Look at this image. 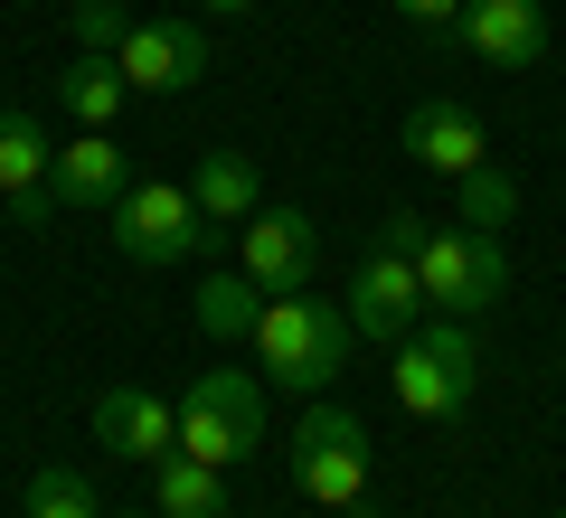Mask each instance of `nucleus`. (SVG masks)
I'll list each match as a JSON object with an SVG mask.
<instances>
[{"label": "nucleus", "instance_id": "1", "mask_svg": "<svg viewBox=\"0 0 566 518\" xmlns=\"http://www.w3.org/2000/svg\"><path fill=\"white\" fill-rule=\"evenodd\" d=\"M264 359V378H283V387H303V397H322L331 378L349 368V349H359V330H349V311L340 302H312V293H274L264 302V320H255V339H245Z\"/></svg>", "mask_w": 566, "mask_h": 518}, {"label": "nucleus", "instance_id": "2", "mask_svg": "<svg viewBox=\"0 0 566 518\" xmlns=\"http://www.w3.org/2000/svg\"><path fill=\"white\" fill-rule=\"evenodd\" d=\"M472 387H482V349H472V320H416V330L397 339V405L416 424H453L472 405Z\"/></svg>", "mask_w": 566, "mask_h": 518}, {"label": "nucleus", "instance_id": "3", "mask_svg": "<svg viewBox=\"0 0 566 518\" xmlns=\"http://www.w3.org/2000/svg\"><path fill=\"white\" fill-rule=\"evenodd\" d=\"M180 453L208 462V472L264 453V387L245 368H208V378L180 387Z\"/></svg>", "mask_w": 566, "mask_h": 518}, {"label": "nucleus", "instance_id": "4", "mask_svg": "<svg viewBox=\"0 0 566 518\" xmlns=\"http://www.w3.org/2000/svg\"><path fill=\"white\" fill-rule=\"evenodd\" d=\"M416 283H424V311L482 320L491 302L510 293V245L482 236V226H444V236H424V245H416Z\"/></svg>", "mask_w": 566, "mask_h": 518}, {"label": "nucleus", "instance_id": "5", "mask_svg": "<svg viewBox=\"0 0 566 518\" xmlns=\"http://www.w3.org/2000/svg\"><path fill=\"white\" fill-rule=\"evenodd\" d=\"M283 453H293V480L312 509H368V424L349 405H312Z\"/></svg>", "mask_w": 566, "mask_h": 518}, {"label": "nucleus", "instance_id": "6", "mask_svg": "<svg viewBox=\"0 0 566 518\" xmlns=\"http://www.w3.org/2000/svg\"><path fill=\"white\" fill-rule=\"evenodd\" d=\"M104 218H114V255H133V264H180V255H199V236H208L189 180H133Z\"/></svg>", "mask_w": 566, "mask_h": 518}, {"label": "nucleus", "instance_id": "7", "mask_svg": "<svg viewBox=\"0 0 566 518\" xmlns=\"http://www.w3.org/2000/svg\"><path fill=\"white\" fill-rule=\"evenodd\" d=\"M340 311H349V330H359V339L397 349V339L424 320V283H416V255L378 236V245L359 255V274H349V302H340Z\"/></svg>", "mask_w": 566, "mask_h": 518}, {"label": "nucleus", "instance_id": "8", "mask_svg": "<svg viewBox=\"0 0 566 518\" xmlns=\"http://www.w3.org/2000/svg\"><path fill=\"white\" fill-rule=\"evenodd\" d=\"M123 85L133 95H189V85L208 76V29L199 20H133L114 47Z\"/></svg>", "mask_w": 566, "mask_h": 518}, {"label": "nucleus", "instance_id": "9", "mask_svg": "<svg viewBox=\"0 0 566 518\" xmlns=\"http://www.w3.org/2000/svg\"><path fill=\"white\" fill-rule=\"evenodd\" d=\"M237 245H245V274H255V293L274 302V293H312V264H322V226L303 218V208H255V218L237 226Z\"/></svg>", "mask_w": 566, "mask_h": 518}, {"label": "nucleus", "instance_id": "10", "mask_svg": "<svg viewBox=\"0 0 566 518\" xmlns=\"http://www.w3.org/2000/svg\"><path fill=\"white\" fill-rule=\"evenodd\" d=\"M95 443L114 462H142V472H151V462L180 453V405L151 397V387H104L95 397Z\"/></svg>", "mask_w": 566, "mask_h": 518}, {"label": "nucleus", "instance_id": "11", "mask_svg": "<svg viewBox=\"0 0 566 518\" xmlns=\"http://www.w3.org/2000/svg\"><path fill=\"white\" fill-rule=\"evenodd\" d=\"M406 160H424L434 180H463V170L491 160V133H482V114H472L463 95H424L416 114H406Z\"/></svg>", "mask_w": 566, "mask_h": 518}, {"label": "nucleus", "instance_id": "12", "mask_svg": "<svg viewBox=\"0 0 566 518\" xmlns=\"http://www.w3.org/2000/svg\"><path fill=\"white\" fill-rule=\"evenodd\" d=\"M48 160H57L48 123L20 114V104H0V199L20 208V226H48V208H57V189H48Z\"/></svg>", "mask_w": 566, "mask_h": 518}, {"label": "nucleus", "instance_id": "13", "mask_svg": "<svg viewBox=\"0 0 566 518\" xmlns=\"http://www.w3.org/2000/svg\"><path fill=\"white\" fill-rule=\"evenodd\" d=\"M463 47L482 66H510V76H520V66H538L547 57V10L538 0H463Z\"/></svg>", "mask_w": 566, "mask_h": 518}, {"label": "nucleus", "instance_id": "14", "mask_svg": "<svg viewBox=\"0 0 566 518\" xmlns=\"http://www.w3.org/2000/svg\"><path fill=\"white\" fill-rule=\"evenodd\" d=\"M48 189H57V208H114L123 189H133V170H123V141L114 133H76L57 141V160H48Z\"/></svg>", "mask_w": 566, "mask_h": 518}, {"label": "nucleus", "instance_id": "15", "mask_svg": "<svg viewBox=\"0 0 566 518\" xmlns=\"http://www.w3.org/2000/svg\"><path fill=\"white\" fill-rule=\"evenodd\" d=\"M189 199H199L208 226H245L264 208V180H255V151H199L189 170Z\"/></svg>", "mask_w": 566, "mask_h": 518}, {"label": "nucleus", "instance_id": "16", "mask_svg": "<svg viewBox=\"0 0 566 518\" xmlns=\"http://www.w3.org/2000/svg\"><path fill=\"white\" fill-rule=\"evenodd\" d=\"M57 104H66V123H76V133H114V114L133 104V85H123L114 57L76 47V57H66V76H57Z\"/></svg>", "mask_w": 566, "mask_h": 518}, {"label": "nucleus", "instance_id": "17", "mask_svg": "<svg viewBox=\"0 0 566 518\" xmlns=\"http://www.w3.org/2000/svg\"><path fill=\"white\" fill-rule=\"evenodd\" d=\"M151 518H227V472H208L189 453L151 462Z\"/></svg>", "mask_w": 566, "mask_h": 518}, {"label": "nucleus", "instance_id": "18", "mask_svg": "<svg viewBox=\"0 0 566 518\" xmlns=\"http://www.w3.org/2000/svg\"><path fill=\"white\" fill-rule=\"evenodd\" d=\"M189 311H199V330H208V339H255V320H264V293H255V274L237 264V274H208Z\"/></svg>", "mask_w": 566, "mask_h": 518}, {"label": "nucleus", "instance_id": "19", "mask_svg": "<svg viewBox=\"0 0 566 518\" xmlns=\"http://www.w3.org/2000/svg\"><path fill=\"white\" fill-rule=\"evenodd\" d=\"M453 189H463V226H482V236H501V226L520 218V180H510L501 160H482V170H463Z\"/></svg>", "mask_w": 566, "mask_h": 518}, {"label": "nucleus", "instance_id": "20", "mask_svg": "<svg viewBox=\"0 0 566 518\" xmlns=\"http://www.w3.org/2000/svg\"><path fill=\"white\" fill-rule=\"evenodd\" d=\"M29 518H104V509H95V480L66 472V462L29 472Z\"/></svg>", "mask_w": 566, "mask_h": 518}, {"label": "nucleus", "instance_id": "21", "mask_svg": "<svg viewBox=\"0 0 566 518\" xmlns=\"http://www.w3.org/2000/svg\"><path fill=\"white\" fill-rule=\"evenodd\" d=\"M123 29H133V10L123 0H76V47H95V57H114Z\"/></svg>", "mask_w": 566, "mask_h": 518}, {"label": "nucleus", "instance_id": "22", "mask_svg": "<svg viewBox=\"0 0 566 518\" xmlns=\"http://www.w3.org/2000/svg\"><path fill=\"white\" fill-rule=\"evenodd\" d=\"M387 10L416 20V29H453V20H463V0H387Z\"/></svg>", "mask_w": 566, "mask_h": 518}, {"label": "nucleus", "instance_id": "23", "mask_svg": "<svg viewBox=\"0 0 566 518\" xmlns=\"http://www.w3.org/2000/svg\"><path fill=\"white\" fill-rule=\"evenodd\" d=\"M208 10H218V20H237V10H255V0H208Z\"/></svg>", "mask_w": 566, "mask_h": 518}, {"label": "nucleus", "instance_id": "24", "mask_svg": "<svg viewBox=\"0 0 566 518\" xmlns=\"http://www.w3.org/2000/svg\"><path fill=\"white\" fill-rule=\"evenodd\" d=\"M114 518H151V509H114Z\"/></svg>", "mask_w": 566, "mask_h": 518}]
</instances>
